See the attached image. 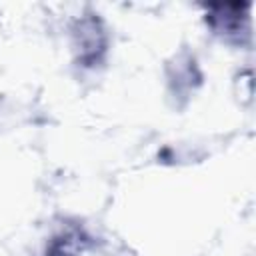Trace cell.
I'll use <instances>...</instances> for the list:
<instances>
[{
	"instance_id": "cell-1",
	"label": "cell",
	"mask_w": 256,
	"mask_h": 256,
	"mask_svg": "<svg viewBox=\"0 0 256 256\" xmlns=\"http://www.w3.org/2000/svg\"><path fill=\"white\" fill-rule=\"evenodd\" d=\"M248 10L250 4H212L208 6V24L210 28L224 36L226 40L242 42V36L248 38Z\"/></svg>"
},
{
	"instance_id": "cell-2",
	"label": "cell",
	"mask_w": 256,
	"mask_h": 256,
	"mask_svg": "<svg viewBox=\"0 0 256 256\" xmlns=\"http://www.w3.org/2000/svg\"><path fill=\"white\" fill-rule=\"evenodd\" d=\"M76 38H78L80 62L84 66H94L96 62H100V56L106 50L104 48L106 38H104V32L100 28V22L96 18L82 20L78 30H76Z\"/></svg>"
},
{
	"instance_id": "cell-3",
	"label": "cell",
	"mask_w": 256,
	"mask_h": 256,
	"mask_svg": "<svg viewBox=\"0 0 256 256\" xmlns=\"http://www.w3.org/2000/svg\"><path fill=\"white\" fill-rule=\"evenodd\" d=\"M88 246V238L82 230H66L52 238L44 256H82Z\"/></svg>"
}]
</instances>
